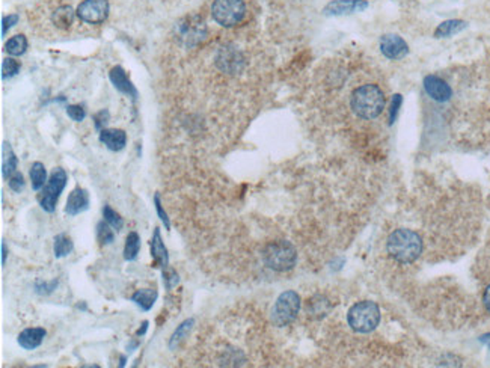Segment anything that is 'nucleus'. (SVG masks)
Masks as SVG:
<instances>
[{"label":"nucleus","mask_w":490,"mask_h":368,"mask_svg":"<svg viewBox=\"0 0 490 368\" xmlns=\"http://www.w3.org/2000/svg\"><path fill=\"white\" fill-rule=\"evenodd\" d=\"M385 94L377 85L373 83L358 86L350 97L352 111L362 120H376L385 111Z\"/></svg>","instance_id":"nucleus-1"},{"label":"nucleus","mask_w":490,"mask_h":368,"mask_svg":"<svg viewBox=\"0 0 490 368\" xmlns=\"http://www.w3.org/2000/svg\"><path fill=\"white\" fill-rule=\"evenodd\" d=\"M388 254L401 264H410L422 253V240L415 231L400 228L392 232L387 241Z\"/></svg>","instance_id":"nucleus-2"},{"label":"nucleus","mask_w":490,"mask_h":368,"mask_svg":"<svg viewBox=\"0 0 490 368\" xmlns=\"http://www.w3.org/2000/svg\"><path fill=\"white\" fill-rule=\"evenodd\" d=\"M264 264L275 272H287L297 263V250L287 240H276L266 245L263 250Z\"/></svg>","instance_id":"nucleus-3"},{"label":"nucleus","mask_w":490,"mask_h":368,"mask_svg":"<svg viewBox=\"0 0 490 368\" xmlns=\"http://www.w3.org/2000/svg\"><path fill=\"white\" fill-rule=\"evenodd\" d=\"M349 326L359 334H368L374 331L380 323V309L377 304L371 300H362L354 304L347 314Z\"/></svg>","instance_id":"nucleus-4"},{"label":"nucleus","mask_w":490,"mask_h":368,"mask_svg":"<svg viewBox=\"0 0 490 368\" xmlns=\"http://www.w3.org/2000/svg\"><path fill=\"white\" fill-rule=\"evenodd\" d=\"M301 311V296L293 290L280 295L272 308V323L278 327L291 325Z\"/></svg>","instance_id":"nucleus-5"},{"label":"nucleus","mask_w":490,"mask_h":368,"mask_svg":"<svg viewBox=\"0 0 490 368\" xmlns=\"http://www.w3.org/2000/svg\"><path fill=\"white\" fill-rule=\"evenodd\" d=\"M245 15V0H215L211 5V17L217 24L224 27L237 26L243 22Z\"/></svg>","instance_id":"nucleus-6"},{"label":"nucleus","mask_w":490,"mask_h":368,"mask_svg":"<svg viewBox=\"0 0 490 368\" xmlns=\"http://www.w3.org/2000/svg\"><path fill=\"white\" fill-rule=\"evenodd\" d=\"M69 181V176H66L65 169L62 168H56L53 169L52 176L47 181L45 187L43 190V197H41V208L47 213H53L56 210L57 201L61 198V193L65 189V184Z\"/></svg>","instance_id":"nucleus-7"},{"label":"nucleus","mask_w":490,"mask_h":368,"mask_svg":"<svg viewBox=\"0 0 490 368\" xmlns=\"http://www.w3.org/2000/svg\"><path fill=\"white\" fill-rule=\"evenodd\" d=\"M108 0H83L78 6V18L88 24H101L109 17Z\"/></svg>","instance_id":"nucleus-8"},{"label":"nucleus","mask_w":490,"mask_h":368,"mask_svg":"<svg viewBox=\"0 0 490 368\" xmlns=\"http://www.w3.org/2000/svg\"><path fill=\"white\" fill-rule=\"evenodd\" d=\"M380 52L388 59L398 61L409 53V45L401 36L388 34L380 38Z\"/></svg>","instance_id":"nucleus-9"},{"label":"nucleus","mask_w":490,"mask_h":368,"mask_svg":"<svg viewBox=\"0 0 490 368\" xmlns=\"http://www.w3.org/2000/svg\"><path fill=\"white\" fill-rule=\"evenodd\" d=\"M367 8H368L367 0H331V2L323 8V14L331 17H338V15L362 13Z\"/></svg>","instance_id":"nucleus-10"},{"label":"nucleus","mask_w":490,"mask_h":368,"mask_svg":"<svg viewBox=\"0 0 490 368\" xmlns=\"http://www.w3.org/2000/svg\"><path fill=\"white\" fill-rule=\"evenodd\" d=\"M424 90L431 97V99L436 101H448L451 99V95H453V91H451L449 85L442 80L440 77L438 76H427L424 79Z\"/></svg>","instance_id":"nucleus-11"},{"label":"nucleus","mask_w":490,"mask_h":368,"mask_svg":"<svg viewBox=\"0 0 490 368\" xmlns=\"http://www.w3.org/2000/svg\"><path fill=\"white\" fill-rule=\"evenodd\" d=\"M89 208V195L88 192L82 187H75L71 193L69 199H66L65 206V213L69 216H78L80 213L86 211Z\"/></svg>","instance_id":"nucleus-12"},{"label":"nucleus","mask_w":490,"mask_h":368,"mask_svg":"<svg viewBox=\"0 0 490 368\" xmlns=\"http://www.w3.org/2000/svg\"><path fill=\"white\" fill-rule=\"evenodd\" d=\"M109 77L115 88H117L120 92L131 97L133 100L138 99V91L134 88V85L130 82L126 70L121 69V66H113L109 73Z\"/></svg>","instance_id":"nucleus-13"},{"label":"nucleus","mask_w":490,"mask_h":368,"mask_svg":"<svg viewBox=\"0 0 490 368\" xmlns=\"http://www.w3.org/2000/svg\"><path fill=\"white\" fill-rule=\"evenodd\" d=\"M100 141L110 151H121L127 145V134L121 129H103L100 132Z\"/></svg>","instance_id":"nucleus-14"},{"label":"nucleus","mask_w":490,"mask_h":368,"mask_svg":"<svg viewBox=\"0 0 490 368\" xmlns=\"http://www.w3.org/2000/svg\"><path fill=\"white\" fill-rule=\"evenodd\" d=\"M47 335V331L44 327H27L18 335V344L23 347L24 351H34V348L40 347Z\"/></svg>","instance_id":"nucleus-15"},{"label":"nucleus","mask_w":490,"mask_h":368,"mask_svg":"<svg viewBox=\"0 0 490 368\" xmlns=\"http://www.w3.org/2000/svg\"><path fill=\"white\" fill-rule=\"evenodd\" d=\"M75 17H78V13H74V9L70 5H61L52 13V23L59 31H69L74 24Z\"/></svg>","instance_id":"nucleus-16"},{"label":"nucleus","mask_w":490,"mask_h":368,"mask_svg":"<svg viewBox=\"0 0 490 368\" xmlns=\"http://www.w3.org/2000/svg\"><path fill=\"white\" fill-rule=\"evenodd\" d=\"M217 64L220 66V70H224L226 73H238L243 69V57L238 52L233 50V48H228L219 55Z\"/></svg>","instance_id":"nucleus-17"},{"label":"nucleus","mask_w":490,"mask_h":368,"mask_svg":"<svg viewBox=\"0 0 490 368\" xmlns=\"http://www.w3.org/2000/svg\"><path fill=\"white\" fill-rule=\"evenodd\" d=\"M150 246H151V255H152V258H154L156 264H159L161 269H166L169 266L168 249H166L165 243H163L159 228L154 229V234H152V237H151Z\"/></svg>","instance_id":"nucleus-18"},{"label":"nucleus","mask_w":490,"mask_h":368,"mask_svg":"<svg viewBox=\"0 0 490 368\" xmlns=\"http://www.w3.org/2000/svg\"><path fill=\"white\" fill-rule=\"evenodd\" d=\"M17 167H18V159L14 154L11 145H9L8 142H3V145H2V174H3V178L6 181L14 172H17Z\"/></svg>","instance_id":"nucleus-19"},{"label":"nucleus","mask_w":490,"mask_h":368,"mask_svg":"<svg viewBox=\"0 0 490 368\" xmlns=\"http://www.w3.org/2000/svg\"><path fill=\"white\" fill-rule=\"evenodd\" d=\"M157 290L154 288H143V290H138L136 293L131 296V300L134 304H136L143 311H150V309L154 306L156 300H157Z\"/></svg>","instance_id":"nucleus-20"},{"label":"nucleus","mask_w":490,"mask_h":368,"mask_svg":"<svg viewBox=\"0 0 490 368\" xmlns=\"http://www.w3.org/2000/svg\"><path fill=\"white\" fill-rule=\"evenodd\" d=\"M195 325V320L194 318H187V320L182 322L177 329H175V332L172 334L171 337V340H169V348L171 351H175L177 347H180V344H182L186 341V338L189 337L190 331H192V327H194Z\"/></svg>","instance_id":"nucleus-21"},{"label":"nucleus","mask_w":490,"mask_h":368,"mask_svg":"<svg viewBox=\"0 0 490 368\" xmlns=\"http://www.w3.org/2000/svg\"><path fill=\"white\" fill-rule=\"evenodd\" d=\"M468 23L463 22V20H447L444 23H440L438 27H436V31H435V36L436 38H448V36H453L459 32H462L463 29H466Z\"/></svg>","instance_id":"nucleus-22"},{"label":"nucleus","mask_w":490,"mask_h":368,"mask_svg":"<svg viewBox=\"0 0 490 368\" xmlns=\"http://www.w3.org/2000/svg\"><path fill=\"white\" fill-rule=\"evenodd\" d=\"M27 38L24 35H14L13 38H9L5 44V50L8 55L11 56H22L27 50Z\"/></svg>","instance_id":"nucleus-23"},{"label":"nucleus","mask_w":490,"mask_h":368,"mask_svg":"<svg viewBox=\"0 0 490 368\" xmlns=\"http://www.w3.org/2000/svg\"><path fill=\"white\" fill-rule=\"evenodd\" d=\"M140 250V236L136 231L129 232V236L126 239V246H124V258L127 261L136 260L138 254Z\"/></svg>","instance_id":"nucleus-24"},{"label":"nucleus","mask_w":490,"mask_h":368,"mask_svg":"<svg viewBox=\"0 0 490 368\" xmlns=\"http://www.w3.org/2000/svg\"><path fill=\"white\" fill-rule=\"evenodd\" d=\"M74 249V243L73 240L66 236V234H57L55 237V246H53V253L56 258H64L69 254L73 253Z\"/></svg>","instance_id":"nucleus-25"},{"label":"nucleus","mask_w":490,"mask_h":368,"mask_svg":"<svg viewBox=\"0 0 490 368\" xmlns=\"http://www.w3.org/2000/svg\"><path fill=\"white\" fill-rule=\"evenodd\" d=\"M47 171L45 167L41 162H35L31 167V181H32V189L40 190L44 187V184L47 183Z\"/></svg>","instance_id":"nucleus-26"},{"label":"nucleus","mask_w":490,"mask_h":368,"mask_svg":"<svg viewBox=\"0 0 490 368\" xmlns=\"http://www.w3.org/2000/svg\"><path fill=\"white\" fill-rule=\"evenodd\" d=\"M103 218L104 220L108 222V224L115 229V231H121V228L124 227V220L122 218L118 215L117 211H115L110 206H104L103 208Z\"/></svg>","instance_id":"nucleus-27"},{"label":"nucleus","mask_w":490,"mask_h":368,"mask_svg":"<svg viewBox=\"0 0 490 368\" xmlns=\"http://www.w3.org/2000/svg\"><path fill=\"white\" fill-rule=\"evenodd\" d=\"M22 65L14 57H6L2 62V79H11V77L20 73Z\"/></svg>","instance_id":"nucleus-28"},{"label":"nucleus","mask_w":490,"mask_h":368,"mask_svg":"<svg viewBox=\"0 0 490 368\" xmlns=\"http://www.w3.org/2000/svg\"><path fill=\"white\" fill-rule=\"evenodd\" d=\"M97 236L101 245H109L113 241L115 234H113V228L108 224V222L103 220L97 225Z\"/></svg>","instance_id":"nucleus-29"},{"label":"nucleus","mask_w":490,"mask_h":368,"mask_svg":"<svg viewBox=\"0 0 490 368\" xmlns=\"http://www.w3.org/2000/svg\"><path fill=\"white\" fill-rule=\"evenodd\" d=\"M8 186L13 192L20 193L24 189V178L22 176V172H18V171L14 172L13 176L8 178Z\"/></svg>","instance_id":"nucleus-30"},{"label":"nucleus","mask_w":490,"mask_h":368,"mask_svg":"<svg viewBox=\"0 0 490 368\" xmlns=\"http://www.w3.org/2000/svg\"><path fill=\"white\" fill-rule=\"evenodd\" d=\"M66 115H69L73 121L80 122L86 118V111L79 104H71L66 108Z\"/></svg>","instance_id":"nucleus-31"},{"label":"nucleus","mask_w":490,"mask_h":368,"mask_svg":"<svg viewBox=\"0 0 490 368\" xmlns=\"http://www.w3.org/2000/svg\"><path fill=\"white\" fill-rule=\"evenodd\" d=\"M163 276H165V284L168 290H172L178 284V275L174 269L171 267L163 269Z\"/></svg>","instance_id":"nucleus-32"},{"label":"nucleus","mask_w":490,"mask_h":368,"mask_svg":"<svg viewBox=\"0 0 490 368\" xmlns=\"http://www.w3.org/2000/svg\"><path fill=\"white\" fill-rule=\"evenodd\" d=\"M154 204H156V210H157V215H159L160 220L163 222V224H165L166 229H169V228H171L169 218H168V215H166L165 208H163V206H161V201H160V195H159V193H156V195H154Z\"/></svg>","instance_id":"nucleus-33"},{"label":"nucleus","mask_w":490,"mask_h":368,"mask_svg":"<svg viewBox=\"0 0 490 368\" xmlns=\"http://www.w3.org/2000/svg\"><path fill=\"white\" fill-rule=\"evenodd\" d=\"M18 18L20 17H18L17 14H9V15L2 18V36H5L9 29L18 23Z\"/></svg>","instance_id":"nucleus-34"},{"label":"nucleus","mask_w":490,"mask_h":368,"mask_svg":"<svg viewBox=\"0 0 490 368\" xmlns=\"http://www.w3.org/2000/svg\"><path fill=\"white\" fill-rule=\"evenodd\" d=\"M56 285H57V281H52L50 284L41 283V281H38L35 288H36V293H40V295H49V293H52L53 290L56 288Z\"/></svg>","instance_id":"nucleus-35"},{"label":"nucleus","mask_w":490,"mask_h":368,"mask_svg":"<svg viewBox=\"0 0 490 368\" xmlns=\"http://www.w3.org/2000/svg\"><path fill=\"white\" fill-rule=\"evenodd\" d=\"M400 104H401V95H394L392 103H391V112H389V122L391 124L396 121V118H397Z\"/></svg>","instance_id":"nucleus-36"},{"label":"nucleus","mask_w":490,"mask_h":368,"mask_svg":"<svg viewBox=\"0 0 490 368\" xmlns=\"http://www.w3.org/2000/svg\"><path fill=\"white\" fill-rule=\"evenodd\" d=\"M483 302H484V306L487 311L490 313V285L486 288V292H484V297H483Z\"/></svg>","instance_id":"nucleus-37"},{"label":"nucleus","mask_w":490,"mask_h":368,"mask_svg":"<svg viewBox=\"0 0 490 368\" xmlns=\"http://www.w3.org/2000/svg\"><path fill=\"white\" fill-rule=\"evenodd\" d=\"M6 257H8V249H6L5 240H2V266L6 264Z\"/></svg>","instance_id":"nucleus-38"},{"label":"nucleus","mask_w":490,"mask_h":368,"mask_svg":"<svg viewBox=\"0 0 490 368\" xmlns=\"http://www.w3.org/2000/svg\"><path fill=\"white\" fill-rule=\"evenodd\" d=\"M147 329H148V322H143L142 327H139V331H138V337H142L143 334H145Z\"/></svg>","instance_id":"nucleus-39"},{"label":"nucleus","mask_w":490,"mask_h":368,"mask_svg":"<svg viewBox=\"0 0 490 368\" xmlns=\"http://www.w3.org/2000/svg\"><path fill=\"white\" fill-rule=\"evenodd\" d=\"M482 341L490 347V334H486L482 337Z\"/></svg>","instance_id":"nucleus-40"}]
</instances>
